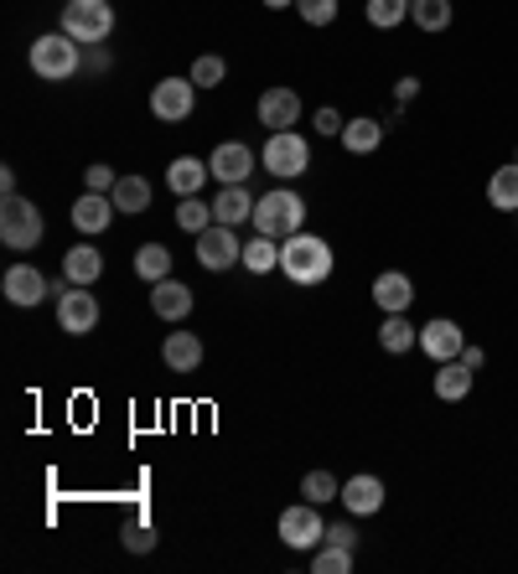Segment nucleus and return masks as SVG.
Here are the masks:
<instances>
[{
    "mask_svg": "<svg viewBox=\"0 0 518 574\" xmlns=\"http://www.w3.org/2000/svg\"><path fill=\"white\" fill-rule=\"evenodd\" d=\"M337 270V259H333V244L327 238H316V234H291V238H280V274L291 280L296 290H316V285H327Z\"/></svg>",
    "mask_w": 518,
    "mask_h": 574,
    "instance_id": "obj_1",
    "label": "nucleus"
},
{
    "mask_svg": "<svg viewBox=\"0 0 518 574\" xmlns=\"http://www.w3.org/2000/svg\"><path fill=\"white\" fill-rule=\"evenodd\" d=\"M32 72H37L42 83H68L83 72V47H78L68 32H47L32 42V53H26Z\"/></svg>",
    "mask_w": 518,
    "mask_h": 574,
    "instance_id": "obj_2",
    "label": "nucleus"
},
{
    "mask_svg": "<svg viewBox=\"0 0 518 574\" xmlns=\"http://www.w3.org/2000/svg\"><path fill=\"white\" fill-rule=\"evenodd\" d=\"M306 228V198L291 192V187H275L255 202V234H270V238H291Z\"/></svg>",
    "mask_w": 518,
    "mask_h": 574,
    "instance_id": "obj_3",
    "label": "nucleus"
},
{
    "mask_svg": "<svg viewBox=\"0 0 518 574\" xmlns=\"http://www.w3.org/2000/svg\"><path fill=\"white\" fill-rule=\"evenodd\" d=\"M42 234H47V217L32 198H0V244L11 254L37 249Z\"/></svg>",
    "mask_w": 518,
    "mask_h": 574,
    "instance_id": "obj_4",
    "label": "nucleus"
},
{
    "mask_svg": "<svg viewBox=\"0 0 518 574\" xmlns=\"http://www.w3.org/2000/svg\"><path fill=\"white\" fill-rule=\"evenodd\" d=\"M63 32L74 36L78 47L110 42L114 36V5L110 0H68V5H63Z\"/></svg>",
    "mask_w": 518,
    "mask_h": 574,
    "instance_id": "obj_5",
    "label": "nucleus"
},
{
    "mask_svg": "<svg viewBox=\"0 0 518 574\" xmlns=\"http://www.w3.org/2000/svg\"><path fill=\"white\" fill-rule=\"evenodd\" d=\"M259 166H264L275 181H296L301 171L312 166V145H306V135H296V130H280V135H270V140H264V150H259Z\"/></svg>",
    "mask_w": 518,
    "mask_h": 574,
    "instance_id": "obj_6",
    "label": "nucleus"
},
{
    "mask_svg": "<svg viewBox=\"0 0 518 574\" xmlns=\"http://www.w3.org/2000/svg\"><path fill=\"white\" fill-rule=\"evenodd\" d=\"M275 533L285 549H296V554H306V549H316V543L327 539V522H322V513H316V503H306L301 497L296 507H285L275 522Z\"/></svg>",
    "mask_w": 518,
    "mask_h": 574,
    "instance_id": "obj_7",
    "label": "nucleus"
},
{
    "mask_svg": "<svg viewBox=\"0 0 518 574\" xmlns=\"http://www.w3.org/2000/svg\"><path fill=\"white\" fill-rule=\"evenodd\" d=\"M192 109H198V83L192 78H161L150 89V114L161 125H182V120H192Z\"/></svg>",
    "mask_w": 518,
    "mask_h": 574,
    "instance_id": "obj_8",
    "label": "nucleus"
},
{
    "mask_svg": "<svg viewBox=\"0 0 518 574\" xmlns=\"http://www.w3.org/2000/svg\"><path fill=\"white\" fill-rule=\"evenodd\" d=\"M198 265L213 274L234 270L244 265V244H239V228H228V223H213L207 234H198Z\"/></svg>",
    "mask_w": 518,
    "mask_h": 574,
    "instance_id": "obj_9",
    "label": "nucleus"
},
{
    "mask_svg": "<svg viewBox=\"0 0 518 574\" xmlns=\"http://www.w3.org/2000/svg\"><path fill=\"white\" fill-rule=\"evenodd\" d=\"M57 326L68 337H89L93 326H99V301H93L89 285H68L57 295Z\"/></svg>",
    "mask_w": 518,
    "mask_h": 574,
    "instance_id": "obj_10",
    "label": "nucleus"
},
{
    "mask_svg": "<svg viewBox=\"0 0 518 574\" xmlns=\"http://www.w3.org/2000/svg\"><path fill=\"white\" fill-rule=\"evenodd\" d=\"M207 166H213V181H223V187H244V181H249V171L259 166V156L244 140H223L218 150L207 156Z\"/></svg>",
    "mask_w": 518,
    "mask_h": 574,
    "instance_id": "obj_11",
    "label": "nucleus"
},
{
    "mask_svg": "<svg viewBox=\"0 0 518 574\" xmlns=\"http://www.w3.org/2000/svg\"><path fill=\"white\" fill-rule=\"evenodd\" d=\"M462 347H466V331L451 316H436V322L420 326V352H426L430 362H451V358H462Z\"/></svg>",
    "mask_w": 518,
    "mask_h": 574,
    "instance_id": "obj_12",
    "label": "nucleus"
},
{
    "mask_svg": "<svg viewBox=\"0 0 518 574\" xmlns=\"http://www.w3.org/2000/svg\"><path fill=\"white\" fill-rule=\"evenodd\" d=\"M114 213H120V207H114L110 192H83V198L68 207V217H74V228H78L83 238H99V234H104V228L114 223Z\"/></svg>",
    "mask_w": 518,
    "mask_h": 574,
    "instance_id": "obj_13",
    "label": "nucleus"
},
{
    "mask_svg": "<svg viewBox=\"0 0 518 574\" xmlns=\"http://www.w3.org/2000/svg\"><path fill=\"white\" fill-rule=\"evenodd\" d=\"M0 290H5V301L11 305H42L47 295H53V280H47L42 270H32V265H11L5 280H0Z\"/></svg>",
    "mask_w": 518,
    "mask_h": 574,
    "instance_id": "obj_14",
    "label": "nucleus"
},
{
    "mask_svg": "<svg viewBox=\"0 0 518 574\" xmlns=\"http://www.w3.org/2000/svg\"><path fill=\"white\" fill-rule=\"evenodd\" d=\"M259 125L270 130V135L301 125V93L296 89H264L259 93Z\"/></svg>",
    "mask_w": 518,
    "mask_h": 574,
    "instance_id": "obj_15",
    "label": "nucleus"
},
{
    "mask_svg": "<svg viewBox=\"0 0 518 574\" xmlns=\"http://www.w3.org/2000/svg\"><path fill=\"white\" fill-rule=\"evenodd\" d=\"M373 305H379L384 316L409 311V305H415V280H409L405 270H384L379 280H373Z\"/></svg>",
    "mask_w": 518,
    "mask_h": 574,
    "instance_id": "obj_16",
    "label": "nucleus"
},
{
    "mask_svg": "<svg viewBox=\"0 0 518 574\" xmlns=\"http://www.w3.org/2000/svg\"><path fill=\"white\" fill-rule=\"evenodd\" d=\"M192 305H198V295H192L182 280H156V285H150V311H156L161 322H187Z\"/></svg>",
    "mask_w": 518,
    "mask_h": 574,
    "instance_id": "obj_17",
    "label": "nucleus"
},
{
    "mask_svg": "<svg viewBox=\"0 0 518 574\" xmlns=\"http://www.w3.org/2000/svg\"><path fill=\"white\" fill-rule=\"evenodd\" d=\"M207 358V347L198 331H171L167 341H161V362H167L171 373H198Z\"/></svg>",
    "mask_w": 518,
    "mask_h": 574,
    "instance_id": "obj_18",
    "label": "nucleus"
},
{
    "mask_svg": "<svg viewBox=\"0 0 518 574\" xmlns=\"http://www.w3.org/2000/svg\"><path fill=\"white\" fill-rule=\"evenodd\" d=\"M337 503L348 507L352 518H373V513H384V482L379 476H352V482H342Z\"/></svg>",
    "mask_w": 518,
    "mask_h": 574,
    "instance_id": "obj_19",
    "label": "nucleus"
},
{
    "mask_svg": "<svg viewBox=\"0 0 518 574\" xmlns=\"http://www.w3.org/2000/svg\"><path fill=\"white\" fill-rule=\"evenodd\" d=\"M207 181H213V166L198 161V156H177V161L167 166V187L177 198H203Z\"/></svg>",
    "mask_w": 518,
    "mask_h": 574,
    "instance_id": "obj_20",
    "label": "nucleus"
},
{
    "mask_svg": "<svg viewBox=\"0 0 518 574\" xmlns=\"http://www.w3.org/2000/svg\"><path fill=\"white\" fill-rule=\"evenodd\" d=\"M472 368H466L462 358L451 362H436V378H430V389H436V398H446V404H462L466 394H472Z\"/></svg>",
    "mask_w": 518,
    "mask_h": 574,
    "instance_id": "obj_21",
    "label": "nucleus"
},
{
    "mask_svg": "<svg viewBox=\"0 0 518 574\" xmlns=\"http://www.w3.org/2000/svg\"><path fill=\"white\" fill-rule=\"evenodd\" d=\"M384 120H369V114H358V120H348V125H342V135H337V140H342V150H348V156H373V150H379V145H384Z\"/></svg>",
    "mask_w": 518,
    "mask_h": 574,
    "instance_id": "obj_22",
    "label": "nucleus"
},
{
    "mask_svg": "<svg viewBox=\"0 0 518 574\" xmlns=\"http://www.w3.org/2000/svg\"><path fill=\"white\" fill-rule=\"evenodd\" d=\"M255 202L259 198H249V181H244V187H223L218 198H213V217H218V223H228V228L255 223Z\"/></svg>",
    "mask_w": 518,
    "mask_h": 574,
    "instance_id": "obj_23",
    "label": "nucleus"
},
{
    "mask_svg": "<svg viewBox=\"0 0 518 574\" xmlns=\"http://www.w3.org/2000/svg\"><path fill=\"white\" fill-rule=\"evenodd\" d=\"M379 347H384L388 358H405L409 347H420V326L409 322V311L384 316V326H379Z\"/></svg>",
    "mask_w": 518,
    "mask_h": 574,
    "instance_id": "obj_24",
    "label": "nucleus"
},
{
    "mask_svg": "<svg viewBox=\"0 0 518 574\" xmlns=\"http://www.w3.org/2000/svg\"><path fill=\"white\" fill-rule=\"evenodd\" d=\"M63 274H68L74 285H93V280L104 274V254L93 249V244H74V249L63 254Z\"/></svg>",
    "mask_w": 518,
    "mask_h": 574,
    "instance_id": "obj_25",
    "label": "nucleus"
},
{
    "mask_svg": "<svg viewBox=\"0 0 518 574\" xmlns=\"http://www.w3.org/2000/svg\"><path fill=\"white\" fill-rule=\"evenodd\" d=\"M487 207H498V213H518V161L498 166V171L487 177Z\"/></svg>",
    "mask_w": 518,
    "mask_h": 574,
    "instance_id": "obj_26",
    "label": "nucleus"
},
{
    "mask_svg": "<svg viewBox=\"0 0 518 574\" xmlns=\"http://www.w3.org/2000/svg\"><path fill=\"white\" fill-rule=\"evenodd\" d=\"M244 270H249V274H270V270H280V238H270V234L244 238Z\"/></svg>",
    "mask_w": 518,
    "mask_h": 574,
    "instance_id": "obj_27",
    "label": "nucleus"
},
{
    "mask_svg": "<svg viewBox=\"0 0 518 574\" xmlns=\"http://www.w3.org/2000/svg\"><path fill=\"white\" fill-rule=\"evenodd\" d=\"M135 274H140L146 285H156V280H171V249H167V244H156V238H150V244H140V249H135Z\"/></svg>",
    "mask_w": 518,
    "mask_h": 574,
    "instance_id": "obj_28",
    "label": "nucleus"
},
{
    "mask_svg": "<svg viewBox=\"0 0 518 574\" xmlns=\"http://www.w3.org/2000/svg\"><path fill=\"white\" fill-rule=\"evenodd\" d=\"M409 21H415L420 32H446V26L457 21V5H451V0H409Z\"/></svg>",
    "mask_w": 518,
    "mask_h": 574,
    "instance_id": "obj_29",
    "label": "nucleus"
},
{
    "mask_svg": "<svg viewBox=\"0 0 518 574\" xmlns=\"http://www.w3.org/2000/svg\"><path fill=\"white\" fill-rule=\"evenodd\" d=\"M110 198H114V207H120L125 217L146 213V207H150V181H146V177H120Z\"/></svg>",
    "mask_w": 518,
    "mask_h": 574,
    "instance_id": "obj_30",
    "label": "nucleus"
},
{
    "mask_svg": "<svg viewBox=\"0 0 518 574\" xmlns=\"http://www.w3.org/2000/svg\"><path fill=\"white\" fill-rule=\"evenodd\" d=\"M213 223H218V217H213V202H203V198H182V207H177V228H182V234H207V228H213Z\"/></svg>",
    "mask_w": 518,
    "mask_h": 574,
    "instance_id": "obj_31",
    "label": "nucleus"
},
{
    "mask_svg": "<svg viewBox=\"0 0 518 574\" xmlns=\"http://www.w3.org/2000/svg\"><path fill=\"white\" fill-rule=\"evenodd\" d=\"M301 497H306V503H337V497H342V482H337L333 471H306V476H301Z\"/></svg>",
    "mask_w": 518,
    "mask_h": 574,
    "instance_id": "obj_32",
    "label": "nucleus"
},
{
    "mask_svg": "<svg viewBox=\"0 0 518 574\" xmlns=\"http://www.w3.org/2000/svg\"><path fill=\"white\" fill-rule=\"evenodd\" d=\"M363 11H369V26H373V32H394V26L409 16V0H369Z\"/></svg>",
    "mask_w": 518,
    "mask_h": 574,
    "instance_id": "obj_33",
    "label": "nucleus"
},
{
    "mask_svg": "<svg viewBox=\"0 0 518 574\" xmlns=\"http://www.w3.org/2000/svg\"><path fill=\"white\" fill-rule=\"evenodd\" d=\"M312 570H316V574H348V570H352V549H337V543H316Z\"/></svg>",
    "mask_w": 518,
    "mask_h": 574,
    "instance_id": "obj_34",
    "label": "nucleus"
},
{
    "mask_svg": "<svg viewBox=\"0 0 518 574\" xmlns=\"http://www.w3.org/2000/svg\"><path fill=\"white\" fill-rule=\"evenodd\" d=\"M187 78H192L198 89H218L223 78H228V63H223L218 53H203L198 63H192V72H187Z\"/></svg>",
    "mask_w": 518,
    "mask_h": 574,
    "instance_id": "obj_35",
    "label": "nucleus"
},
{
    "mask_svg": "<svg viewBox=\"0 0 518 574\" xmlns=\"http://www.w3.org/2000/svg\"><path fill=\"white\" fill-rule=\"evenodd\" d=\"M296 11L306 26H333L337 21V0H296Z\"/></svg>",
    "mask_w": 518,
    "mask_h": 574,
    "instance_id": "obj_36",
    "label": "nucleus"
},
{
    "mask_svg": "<svg viewBox=\"0 0 518 574\" xmlns=\"http://www.w3.org/2000/svg\"><path fill=\"white\" fill-rule=\"evenodd\" d=\"M125 549H130V554H150V549H156V528H150V522H130V528H125Z\"/></svg>",
    "mask_w": 518,
    "mask_h": 574,
    "instance_id": "obj_37",
    "label": "nucleus"
},
{
    "mask_svg": "<svg viewBox=\"0 0 518 574\" xmlns=\"http://www.w3.org/2000/svg\"><path fill=\"white\" fill-rule=\"evenodd\" d=\"M114 166H104V161H93L89 171H83V192H114Z\"/></svg>",
    "mask_w": 518,
    "mask_h": 574,
    "instance_id": "obj_38",
    "label": "nucleus"
},
{
    "mask_svg": "<svg viewBox=\"0 0 518 574\" xmlns=\"http://www.w3.org/2000/svg\"><path fill=\"white\" fill-rule=\"evenodd\" d=\"M322 543H337V549H352V554H358V522H327V539Z\"/></svg>",
    "mask_w": 518,
    "mask_h": 574,
    "instance_id": "obj_39",
    "label": "nucleus"
},
{
    "mask_svg": "<svg viewBox=\"0 0 518 574\" xmlns=\"http://www.w3.org/2000/svg\"><path fill=\"white\" fill-rule=\"evenodd\" d=\"M114 63H110V47H104V42H89V47H83V72H93V78H99V72H110Z\"/></svg>",
    "mask_w": 518,
    "mask_h": 574,
    "instance_id": "obj_40",
    "label": "nucleus"
},
{
    "mask_svg": "<svg viewBox=\"0 0 518 574\" xmlns=\"http://www.w3.org/2000/svg\"><path fill=\"white\" fill-rule=\"evenodd\" d=\"M312 125H316V135H342V125H348V120H342V114H337L333 104H322V109H316Z\"/></svg>",
    "mask_w": 518,
    "mask_h": 574,
    "instance_id": "obj_41",
    "label": "nucleus"
},
{
    "mask_svg": "<svg viewBox=\"0 0 518 574\" xmlns=\"http://www.w3.org/2000/svg\"><path fill=\"white\" fill-rule=\"evenodd\" d=\"M415 99H420V78H415V72H405V78L394 83V104L405 109V104H415Z\"/></svg>",
    "mask_w": 518,
    "mask_h": 574,
    "instance_id": "obj_42",
    "label": "nucleus"
},
{
    "mask_svg": "<svg viewBox=\"0 0 518 574\" xmlns=\"http://www.w3.org/2000/svg\"><path fill=\"white\" fill-rule=\"evenodd\" d=\"M462 362L472 368V373H477L482 362H487V352H482V347H462Z\"/></svg>",
    "mask_w": 518,
    "mask_h": 574,
    "instance_id": "obj_43",
    "label": "nucleus"
},
{
    "mask_svg": "<svg viewBox=\"0 0 518 574\" xmlns=\"http://www.w3.org/2000/svg\"><path fill=\"white\" fill-rule=\"evenodd\" d=\"M0 198H16V171H11V166L0 171Z\"/></svg>",
    "mask_w": 518,
    "mask_h": 574,
    "instance_id": "obj_44",
    "label": "nucleus"
},
{
    "mask_svg": "<svg viewBox=\"0 0 518 574\" xmlns=\"http://www.w3.org/2000/svg\"><path fill=\"white\" fill-rule=\"evenodd\" d=\"M264 5H270V11H280V5H296V0H264Z\"/></svg>",
    "mask_w": 518,
    "mask_h": 574,
    "instance_id": "obj_45",
    "label": "nucleus"
},
{
    "mask_svg": "<svg viewBox=\"0 0 518 574\" xmlns=\"http://www.w3.org/2000/svg\"><path fill=\"white\" fill-rule=\"evenodd\" d=\"M514 161H518V150H514Z\"/></svg>",
    "mask_w": 518,
    "mask_h": 574,
    "instance_id": "obj_46",
    "label": "nucleus"
},
{
    "mask_svg": "<svg viewBox=\"0 0 518 574\" xmlns=\"http://www.w3.org/2000/svg\"><path fill=\"white\" fill-rule=\"evenodd\" d=\"M514 217H518V213H514Z\"/></svg>",
    "mask_w": 518,
    "mask_h": 574,
    "instance_id": "obj_47",
    "label": "nucleus"
}]
</instances>
